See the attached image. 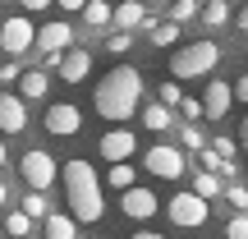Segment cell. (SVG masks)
I'll list each match as a JSON object with an SVG mask.
<instances>
[{
	"mask_svg": "<svg viewBox=\"0 0 248 239\" xmlns=\"http://www.w3.org/2000/svg\"><path fill=\"white\" fill-rule=\"evenodd\" d=\"M138 111H142V74L133 69V64H115V69L97 83V115L120 129V124L129 115H138Z\"/></svg>",
	"mask_w": 248,
	"mask_h": 239,
	"instance_id": "1",
	"label": "cell"
},
{
	"mask_svg": "<svg viewBox=\"0 0 248 239\" xmlns=\"http://www.w3.org/2000/svg\"><path fill=\"white\" fill-rule=\"evenodd\" d=\"M60 179H64V198H69V216L83 225H97L106 216V203H101V179L92 170V161H83V157L64 161Z\"/></svg>",
	"mask_w": 248,
	"mask_h": 239,
	"instance_id": "2",
	"label": "cell"
},
{
	"mask_svg": "<svg viewBox=\"0 0 248 239\" xmlns=\"http://www.w3.org/2000/svg\"><path fill=\"white\" fill-rule=\"evenodd\" d=\"M216 60H221V46H216L212 37H202V42H193V46H179L175 60H170V79H175V83L207 79V74L216 69Z\"/></svg>",
	"mask_w": 248,
	"mask_h": 239,
	"instance_id": "3",
	"label": "cell"
},
{
	"mask_svg": "<svg viewBox=\"0 0 248 239\" xmlns=\"http://www.w3.org/2000/svg\"><path fill=\"white\" fill-rule=\"evenodd\" d=\"M166 216L179 225V230H198V225H207L212 207H207V198H198L193 189H184V193H175V198L166 203Z\"/></svg>",
	"mask_w": 248,
	"mask_h": 239,
	"instance_id": "4",
	"label": "cell"
},
{
	"mask_svg": "<svg viewBox=\"0 0 248 239\" xmlns=\"http://www.w3.org/2000/svg\"><path fill=\"white\" fill-rule=\"evenodd\" d=\"M18 170H23V179H28V189H32V193H46V189L60 179V170H64V166H55V157H51V152L32 147V152H23Z\"/></svg>",
	"mask_w": 248,
	"mask_h": 239,
	"instance_id": "5",
	"label": "cell"
},
{
	"mask_svg": "<svg viewBox=\"0 0 248 239\" xmlns=\"http://www.w3.org/2000/svg\"><path fill=\"white\" fill-rule=\"evenodd\" d=\"M142 170H147V175H156V179H179V175L188 170V161H184V152H179V147L152 143L147 157H142Z\"/></svg>",
	"mask_w": 248,
	"mask_h": 239,
	"instance_id": "6",
	"label": "cell"
},
{
	"mask_svg": "<svg viewBox=\"0 0 248 239\" xmlns=\"http://www.w3.org/2000/svg\"><path fill=\"white\" fill-rule=\"evenodd\" d=\"M32 46H37V28H32L28 14H14V18L0 23V51L5 55H23V51H32Z\"/></svg>",
	"mask_w": 248,
	"mask_h": 239,
	"instance_id": "7",
	"label": "cell"
},
{
	"mask_svg": "<svg viewBox=\"0 0 248 239\" xmlns=\"http://www.w3.org/2000/svg\"><path fill=\"white\" fill-rule=\"evenodd\" d=\"M78 129H83V111L74 106V101H55V106H46V133H55V138H74Z\"/></svg>",
	"mask_w": 248,
	"mask_h": 239,
	"instance_id": "8",
	"label": "cell"
},
{
	"mask_svg": "<svg viewBox=\"0 0 248 239\" xmlns=\"http://www.w3.org/2000/svg\"><path fill=\"white\" fill-rule=\"evenodd\" d=\"M133 152H138V133H129L124 124H120V129H110V133H101V157H106L110 166L129 161Z\"/></svg>",
	"mask_w": 248,
	"mask_h": 239,
	"instance_id": "9",
	"label": "cell"
},
{
	"mask_svg": "<svg viewBox=\"0 0 248 239\" xmlns=\"http://www.w3.org/2000/svg\"><path fill=\"white\" fill-rule=\"evenodd\" d=\"M120 212L129 216V221H147V216H156V193L152 189H129V193H120Z\"/></svg>",
	"mask_w": 248,
	"mask_h": 239,
	"instance_id": "10",
	"label": "cell"
},
{
	"mask_svg": "<svg viewBox=\"0 0 248 239\" xmlns=\"http://www.w3.org/2000/svg\"><path fill=\"white\" fill-rule=\"evenodd\" d=\"M28 129V106L23 97H14V92H0V133H23Z\"/></svg>",
	"mask_w": 248,
	"mask_h": 239,
	"instance_id": "11",
	"label": "cell"
},
{
	"mask_svg": "<svg viewBox=\"0 0 248 239\" xmlns=\"http://www.w3.org/2000/svg\"><path fill=\"white\" fill-rule=\"evenodd\" d=\"M230 101H234V88L225 79H212L202 92V106H207V120H225L230 115Z\"/></svg>",
	"mask_w": 248,
	"mask_h": 239,
	"instance_id": "12",
	"label": "cell"
},
{
	"mask_svg": "<svg viewBox=\"0 0 248 239\" xmlns=\"http://www.w3.org/2000/svg\"><path fill=\"white\" fill-rule=\"evenodd\" d=\"M74 42V28L69 23H42V32H37V51L42 55H64Z\"/></svg>",
	"mask_w": 248,
	"mask_h": 239,
	"instance_id": "13",
	"label": "cell"
},
{
	"mask_svg": "<svg viewBox=\"0 0 248 239\" xmlns=\"http://www.w3.org/2000/svg\"><path fill=\"white\" fill-rule=\"evenodd\" d=\"M88 74H92V51H83V46L64 51V60H60V79L64 83H83Z\"/></svg>",
	"mask_w": 248,
	"mask_h": 239,
	"instance_id": "14",
	"label": "cell"
},
{
	"mask_svg": "<svg viewBox=\"0 0 248 239\" xmlns=\"http://www.w3.org/2000/svg\"><path fill=\"white\" fill-rule=\"evenodd\" d=\"M115 23H120V32L147 28L152 23V18H147V0H120V5H115Z\"/></svg>",
	"mask_w": 248,
	"mask_h": 239,
	"instance_id": "15",
	"label": "cell"
},
{
	"mask_svg": "<svg viewBox=\"0 0 248 239\" xmlns=\"http://www.w3.org/2000/svg\"><path fill=\"white\" fill-rule=\"evenodd\" d=\"M42 230H46V239H78V221L64 216V212H51L42 221Z\"/></svg>",
	"mask_w": 248,
	"mask_h": 239,
	"instance_id": "16",
	"label": "cell"
},
{
	"mask_svg": "<svg viewBox=\"0 0 248 239\" xmlns=\"http://www.w3.org/2000/svg\"><path fill=\"white\" fill-rule=\"evenodd\" d=\"M225 189H230V184H225L221 175H212V170H198V175H193V193L207 198V203H212V198H221Z\"/></svg>",
	"mask_w": 248,
	"mask_h": 239,
	"instance_id": "17",
	"label": "cell"
},
{
	"mask_svg": "<svg viewBox=\"0 0 248 239\" xmlns=\"http://www.w3.org/2000/svg\"><path fill=\"white\" fill-rule=\"evenodd\" d=\"M106 184L115 189V193H129V189H138V170H133L129 161H120V166L106 170Z\"/></svg>",
	"mask_w": 248,
	"mask_h": 239,
	"instance_id": "18",
	"label": "cell"
},
{
	"mask_svg": "<svg viewBox=\"0 0 248 239\" xmlns=\"http://www.w3.org/2000/svg\"><path fill=\"white\" fill-rule=\"evenodd\" d=\"M142 124H147L152 133H166L170 124H175V115H170V106H161V101H147V106H142Z\"/></svg>",
	"mask_w": 248,
	"mask_h": 239,
	"instance_id": "19",
	"label": "cell"
},
{
	"mask_svg": "<svg viewBox=\"0 0 248 239\" xmlns=\"http://www.w3.org/2000/svg\"><path fill=\"white\" fill-rule=\"evenodd\" d=\"M83 23H88V28H106V23H115V5H106V0H92V5L83 9Z\"/></svg>",
	"mask_w": 248,
	"mask_h": 239,
	"instance_id": "20",
	"label": "cell"
},
{
	"mask_svg": "<svg viewBox=\"0 0 248 239\" xmlns=\"http://www.w3.org/2000/svg\"><path fill=\"white\" fill-rule=\"evenodd\" d=\"M46 88H51V83H46V69H28L23 74V83H18V97H46Z\"/></svg>",
	"mask_w": 248,
	"mask_h": 239,
	"instance_id": "21",
	"label": "cell"
},
{
	"mask_svg": "<svg viewBox=\"0 0 248 239\" xmlns=\"http://www.w3.org/2000/svg\"><path fill=\"white\" fill-rule=\"evenodd\" d=\"M179 37H184V28H179V23H170V18H166V23H156V28H152V46H161V51L179 46Z\"/></svg>",
	"mask_w": 248,
	"mask_h": 239,
	"instance_id": "22",
	"label": "cell"
},
{
	"mask_svg": "<svg viewBox=\"0 0 248 239\" xmlns=\"http://www.w3.org/2000/svg\"><path fill=\"white\" fill-rule=\"evenodd\" d=\"M198 18H202L207 28H225V23H230V0H221V5H202Z\"/></svg>",
	"mask_w": 248,
	"mask_h": 239,
	"instance_id": "23",
	"label": "cell"
},
{
	"mask_svg": "<svg viewBox=\"0 0 248 239\" xmlns=\"http://www.w3.org/2000/svg\"><path fill=\"white\" fill-rule=\"evenodd\" d=\"M5 230L14 235V239H28V230H32V216L18 207V212H9V216H5Z\"/></svg>",
	"mask_w": 248,
	"mask_h": 239,
	"instance_id": "24",
	"label": "cell"
},
{
	"mask_svg": "<svg viewBox=\"0 0 248 239\" xmlns=\"http://www.w3.org/2000/svg\"><path fill=\"white\" fill-rule=\"evenodd\" d=\"M179 143H184V147H193V152H207V147H212V143H207V133L198 129V124H184V129H179Z\"/></svg>",
	"mask_w": 248,
	"mask_h": 239,
	"instance_id": "25",
	"label": "cell"
},
{
	"mask_svg": "<svg viewBox=\"0 0 248 239\" xmlns=\"http://www.w3.org/2000/svg\"><path fill=\"white\" fill-rule=\"evenodd\" d=\"M23 212L32 216V221H46V216H51V207H46V193H32V189H28V198H23Z\"/></svg>",
	"mask_w": 248,
	"mask_h": 239,
	"instance_id": "26",
	"label": "cell"
},
{
	"mask_svg": "<svg viewBox=\"0 0 248 239\" xmlns=\"http://www.w3.org/2000/svg\"><path fill=\"white\" fill-rule=\"evenodd\" d=\"M193 14H202V9H198V0H175V5H170V23H179V28H184Z\"/></svg>",
	"mask_w": 248,
	"mask_h": 239,
	"instance_id": "27",
	"label": "cell"
},
{
	"mask_svg": "<svg viewBox=\"0 0 248 239\" xmlns=\"http://www.w3.org/2000/svg\"><path fill=\"white\" fill-rule=\"evenodd\" d=\"M156 101H161V106H184V92H179V83H175V79L161 83V88H156Z\"/></svg>",
	"mask_w": 248,
	"mask_h": 239,
	"instance_id": "28",
	"label": "cell"
},
{
	"mask_svg": "<svg viewBox=\"0 0 248 239\" xmlns=\"http://www.w3.org/2000/svg\"><path fill=\"white\" fill-rule=\"evenodd\" d=\"M106 51H110V55H129V51H133V32H110V37H106Z\"/></svg>",
	"mask_w": 248,
	"mask_h": 239,
	"instance_id": "29",
	"label": "cell"
},
{
	"mask_svg": "<svg viewBox=\"0 0 248 239\" xmlns=\"http://www.w3.org/2000/svg\"><path fill=\"white\" fill-rule=\"evenodd\" d=\"M212 152H216V157H225V161H234V152H239V143H234L230 133H216V138H212Z\"/></svg>",
	"mask_w": 248,
	"mask_h": 239,
	"instance_id": "30",
	"label": "cell"
},
{
	"mask_svg": "<svg viewBox=\"0 0 248 239\" xmlns=\"http://www.w3.org/2000/svg\"><path fill=\"white\" fill-rule=\"evenodd\" d=\"M225 203L234 207V216L248 212V189H244V184H230V189H225Z\"/></svg>",
	"mask_w": 248,
	"mask_h": 239,
	"instance_id": "31",
	"label": "cell"
},
{
	"mask_svg": "<svg viewBox=\"0 0 248 239\" xmlns=\"http://www.w3.org/2000/svg\"><path fill=\"white\" fill-rule=\"evenodd\" d=\"M225 239H248V212H239V216L225 221Z\"/></svg>",
	"mask_w": 248,
	"mask_h": 239,
	"instance_id": "32",
	"label": "cell"
},
{
	"mask_svg": "<svg viewBox=\"0 0 248 239\" xmlns=\"http://www.w3.org/2000/svg\"><path fill=\"white\" fill-rule=\"evenodd\" d=\"M179 111H184V120H188V124H198V120L207 115V106H202L198 97H184V106H179Z\"/></svg>",
	"mask_w": 248,
	"mask_h": 239,
	"instance_id": "33",
	"label": "cell"
},
{
	"mask_svg": "<svg viewBox=\"0 0 248 239\" xmlns=\"http://www.w3.org/2000/svg\"><path fill=\"white\" fill-rule=\"evenodd\" d=\"M0 83H5V92H9V83H23V69H18L14 60H5L0 64Z\"/></svg>",
	"mask_w": 248,
	"mask_h": 239,
	"instance_id": "34",
	"label": "cell"
},
{
	"mask_svg": "<svg viewBox=\"0 0 248 239\" xmlns=\"http://www.w3.org/2000/svg\"><path fill=\"white\" fill-rule=\"evenodd\" d=\"M55 5H60V9H69V14H83L92 0H55Z\"/></svg>",
	"mask_w": 248,
	"mask_h": 239,
	"instance_id": "35",
	"label": "cell"
},
{
	"mask_svg": "<svg viewBox=\"0 0 248 239\" xmlns=\"http://www.w3.org/2000/svg\"><path fill=\"white\" fill-rule=\"evenodd\" d=\"M234 101H244V106H248V74H244V79H234Z\"/></svg>",
	"mask_w": 248,
	"mask_h": 239,
	"instance_id": "36",
	"label": "cell"
},
{
	"mask_svg": "<svg viewBox=\"0 0 248 239\" xmlns=\"http://www.w3.org/2000/svg\"><path fill=\"white\" fill-rule=\"evenodd\" d=\"M234 28H239V32H248V5H239V14H234Z\"/></svg>",
	"mask_w": 248,
	"mask_h": 239,
	"instance_id": "37",
	"label": "cell"
},
{
	"mask_svg": "<svg viewBox=\"0 0 248 239\" xmlns=\"http://www.w3.org/2000/svg\"><path fill=\"white\" fill-rule=\"evenodd\" d=\"M129 239H166V235H156V230H133Z\"/></svg>",
	"mask_w": 248,
	"mask_h": 239,
	"instance_id": "38",
	"label": "cell"
},
{
	"mask_svg": "<svg viewBox=\"0 0 248 239\" xmlns=\"http://www.w3.org/2000/svg\"><path fill=\"white\" fill-rule=\"evenodd\" d=\"M239 147L248 152V115H244V124H239Z\"/></svg>",
	"mask_w": 248,
	"mask_h": 239,
	"instance_id": "39",
	"label": "cell"
},
{
	"mask_svg": "<svg viewBox=\"0 0 248 239\" xmlns=\"http://www.w3.org/2000/svg\"><path fill=\"white\" fill-rule=\"evenodd\" d=\"M51 0H23V9H46Z\"/></svg>",
	"mask_w": 248,
	"mask_h": 239,
	"instance_id": "40",
	"label": "cell"
},
{
	"mask_svg": "<svg viewBox=\"0 0 248 239\" xmlns=\"http://www.w3.org/2000/svg\"><path fill=\"white\" fill-rule=\"evenodd\" d=\"M9 161V147H5V133H0V166Z\"/></svg>",
	"mask_w": 248,
	"mask_h": 239,
	"instance_id": "41",
	"label": "cell"
},
{
	"mask_svg": "<svg viewBox=\"0 0 248 239\" xmlns=\"http://www.w3.org/2000/svg\"><path fill=\"white\" fill-rule=\"evenodd\" d=\"M5 203H9V189H5V184H0V207H5Z\"/></svg>",
	"mask_w": 248,
	"mask_h": 239,
	"instance_id": "42",
	"label": "cell"
},
{
	"mask_svg": "<svg viewBox=\"0 0 248 239\" xmlns=\"http://www.w3.org/2000/svg\"><path fill=\"white\" fill-rule=\"evenodd\" d=\"M207 5H221V0H207Z\"/></svg>",
	"mask_w": 248,
	"mask_h": 239,
	"instance_id": "43",
	"label": "cell"
},
{
	"mask_svg": "<svg viewBox=\"0 0 248 239\" xmlns=\"http://www.w3.org/2000/svg\"><path fill=\"white\" fill-rule=\"evenodd\" d=\"M147 5H161V0H147Z\"/></svg>",
	"mask_w": 248,
	"mask_h": 239,
	"instance_id": "44",
	"label": "cell"
},
{
	"mask_svg": "<svg viewBox=\"0 0 248 239\" xmlns=\"http://www.w3.org/2000/svg\"><path fill=\"white\" fill-rule=\"evenodd\" d=\"M239 5H248V0H239Z\"/></svg>",
	"mask_w": 248,
	"mask_h": 239,
	"instance_id": "45",
	"label": "cell"
}]
</instances>
